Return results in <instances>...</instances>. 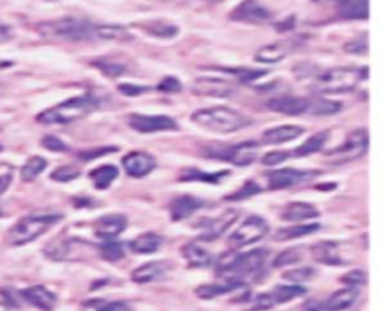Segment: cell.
<instances>
[{
    "mask_svg": "<svg viewBox=\"0 0 387 311\" xmlns=\"http://www.w3.org/2000/svg\"><path fill=\"white\" fill-rule=\"evenodd\" d=\"M339 16L346 20H366L369 17V0H334Z\"/></svg>",
    "mask_w": 387,
    "mask_h": 311,
    "instance_id": "obj_24",
    "label": "cell"
},
{
    "mask_svg": "<svg viewBox=\"0 0 387 311\" xmlns=\"http://www.w3.org/2000/svg\"><path fill=\"white\" fill-rule=\"evenodd\" d=\"M291 157V153H286V152H271L268 154H265L264 157H262V164L267 165V167H276L279 164H283V162Z\"/></svg>",
    "mask_w": 387,
    "mask_h": 311,
    "instance_id": "obj_52",
    "label": "cell"
},
{
    "mask_svg": "<svg viewBox=\"0 0 387 311\" xmlns=\"http://www.w3.org/2000/svg\"><path fill=\"white\" fill-rule=\"evenodd\" d=\"M341 283L348 284L349 288H354V285L365 284L366 283V273L363 270H360V269L351 270V272L345 273V275L341 278Z\"/></svg>",
    "mask_w": 387,
    "mask_h": 311,
    "instance_id": "obj_48",
    "label": "cell"
},
{
    "mask_svg": "<svg viewBox=\"0 0 387 311\" xmlns=\"http://www.w3.org/2000/svg\"><path fill=\"white\" fill-rule=\"evenodd\" d=\"M368 70L354 67H339L329 70L315 79L311 90L315 94H344L353 91L366 78Z\"/></svg>",
    "mask_w": 387,
    "mask_h": 311,
    "instance_id": "obj_4",
    "label": "cell"
},
{
    "mask_svg": "<svg viewBox=\"0 0 387 311\" xmlns=\"http://www.w3.org/2000/svg\"><path fill=\"white\" fill-rule=\"evenodd\" d=\"M274 305V301L269 293H260L259 296H256V300L252 305V311H265V310H269L272 308Z\"/></svg>",
    "mask_w": 387,
    "mask_h": 311,
    "instance_id": "obj_53",
    "label": "cell"
},
{
    "mask_svg": "<svg viewBox=\"0 0 387 311\" xmlns=\"http://www.w3.org/2000/svg\"><path fill=\"white\" fill-rule=\"evenodd\" d=\"M358 297V290L354 288H346L342 290L334 292L326 301H322L311 310L314 311H342L351 307Z\"/></svg>",
    "mask_w": 387,
    "mask_h": 311,
    "instance_id": "obj_19",
    "label": "cell"
},
{
    "mask_svg": "<svg viewBox=\"0 0 387 311\" xmlns=\"http://www.w3.org/2000/svg\"><path fill=\"white\" fill-rule=\"evenodd\" d=\"M311 255L314 260L319 261L322 265H330V266H342L345 261L342 260L339 254V245L336 242H319L310 248Z\"/></svg>",
    "mask_w": 387,
    "mask_h": 311,
    "instance_id": "obj_23",
    "label": "cell"
},
{
    "mask_svg": "<svg viewBox=\"0 0 387 311\" xmlns=\"http://www.w3.org/2000/svg\"><path fill=\"white\" fill-rule=\"evenodd\" d=\"M268 254L269 253L267 250H254L244 254L224 255L220 260L217 273L227 280L242 281L244 277L254 275L256 272L264 268Z\"/></svg>",
    "mask_w": 387,
    "mask_h": 311,
    "instance_id": "obj_5",
    "label": "cell"
},
{
    "mask_svg": "<svg viewBox=\"0 0 387 311\" xmlns=\"http://www.w3.org/2000/svg\"><path fill=\"white\" fill-rule=\"evenodd\" d=\"M230 176V171H221V172H205L195 168H186L182 171V176L179 177L180 181H205V183H220L222 179Z\"/></svg>",
    "mask_w": 387,
    "mask_h": 311,
    "instance_id": "obj_31",
    "label": "cell"
},
{
    "mask_svg": "<svg viewBox=\"0 0 387 311\" xmlns=\"http://www.w3.org/2000/svg\"><path fill=\"white\" fill-rule=\"evenodd\" d=\"M118 91L124 95H129V97H136V95H141L144 93L148 91L147 86H138V85H132V83H121L118 86Z\"/></svg>",
    "mask_w": 387,
    "mask_h": 311,
    "instance_id": "obj_54",
    "label": "cell"
},
{
    "mask_svg": "<svg viewBox=\"0 0 387 311\" xmlns=\"http://www.w3.org/2000/svg\"><path fill=\"white\" fill-rule=\"evenodd\" d=\"M191 120L200 127L215 133H234L252 124L247 115L227 106H214L194 112Z\"/></svg>",
    "mask_w": 387,
    "mask_h": 311,
    "instance_id": "obj_2",
    "label": "cell"
},
{
    "mask_svg": "<svg viewBox=\"0 0 387 311\" xmlns=\"http://www.w3.org/2000/svg\"><path fill=\"white\" fill-rule=\"evenodd\" d=\"M267 107L272 112H279V114L288 115V117H298L303 114H309L310 100L292 95H282L271 98L267 102Z\"/></svg>",
    "mask_w": 387,
    "mask_h": 311,
    "instance_id": "obj_14",
    "label": "cell"
},
{
    "mask_svg": "<svg viewBox=\"0 0 387 311\" xmlns=\"http://www.w3.org/2000/svg\"><path fill=\"white\" fill-rule=\"evenodd\" d=\"M129 127L140 133H156V132H172L179 130L177 122L167 115H143L132 114L128 117Z\"/></svg>",
    "mask_w": 387,
    "mask_h": 311,
    "instance_id": "obj_9",
    "label": "cell"
},
{
    "mask_svg": "<svg viewBox=\"0 0 387 311\" xmlns=\"http://www.w3.org/2000/svg\"><path fill=\"white\" fill-rule=\"evenodd\" d=\"M81 176V169L74 165H66V167H59L56 168L50 179L59 181V183H67L71 180H76Z\"/></svg>",
    "mask_w": 387,
    "mask_h": 311,
    "instance_id": "obj_39",
    "label": "cell"
},
{
    "mask_svg": "<svg viewBox=\"0 0 387 311\" xmlns=\"http://www.w3.org/2000/svg\"><path fill=\"white\" fill-rule=\"evenodd\" d=\"M316 275V270L314 268H301V269H294V270H288L283 273V278L288 280L291 283H306L309 280H311Z\"/></svg>",
    "mask_w": 387,
    "mask_h": 311,
    "instance_id": "obj_41",
    "label": "cell"
},
{
    "mask_svg": "<svg viewBox=\"0 0 387 311\" xmlns=\"http://www.w3.org/2000/svg\"><path fill=\"white\" fill-rule=\"evenodd\" d=\"M123 168L130 177L143 179L156 168V160L145 152H132L123 157Z\"/></svg>",
    "mask_w": 387,
    "mask_h": 311,
    "instance_id": "obj_13",
    "label": "cell"
},
{
    "mask_svg": "<svg viewBox=\"0 0 387 311\" xmlns=\"http://www.w3.org/2000/svg\"><path fill=\"white\" fill-rule=\"evenodd\" d=\"M182 254L191 268H206L214 261V255L197 243L185 245L182 248Z\"/></svg>",
    "mask_w": 387,
    "mask_h": 311,
    "instance_id": "obj_28",
    "label": "cell"
},
{
    "mask_svg": "<svg viewBox=\"0 0 387 311\" xmlns=\"http://www.w3.org/2000/svg\"><path fill=\"white\" fill-rule=\"evenodd\" d=\"M98 106L100 100L97 97L91 94H83L79 97L68 98V100L41 112V114L36 117V121L46 124V126H53V124L66 126V124H71L90 115L91 112L98 109Z\"/></svg>",
    "mask_w": 387,
    "mask_h": 311,
    "instance_id": "obj_1",
    "label": "cell"
},
{
    "mask_svg": "<svg viewBox=\"0 0 387 311\" xmlns=\"http://www.w3.org/2000/svg\"><path fill=\"white\" fill-rule=\"evenodd\" d=\"M20 297L41 311H52L58 304L56 295L46 289L44 285H31V288L20 292Z\"/></svg>",
    "mask_w": 387,
    "mask_h": 311,
    "instance_id": "obj_17",
    "label": "cell"
},
{
    "mask_svg": "<svg viewBox=\"0 0 387 311\" xmlns=\"http://www.w3.org/2000/svg\"><path fill=\"white\" fill-rule=\"evenodd\" d=\"M205 206V201L200 200L197 196H191V195H182L174 198L170 204V214L172 221H183L186 218L192 216L195 211Z\"/></svg>",
    "mask_w": 387,
    "mask_h": 311,
    "instance_id": "obj_21",
    "label": "cell"
},
{
    "mask_svg": "<svg viewBox=\"0 0 387 311\" xmlns=\"http://www.w3.org/2000/svg\"><path fill=\"white\" fill-rule=\"evenodd\" d=\"M165 273H167L165 261H150V263L136 268L130 273V278L136 284H147L162 280L165 277Z\"/></svg>",
    "mask_w": 387,
    "mask_h": 311,
    "instance_id": "obj_22",
    "label": "cell"
},
{
    "mask_svg": "<svg viewBox=\"0 0 387 311\" xmlns=\"http://www.w3.org/2000/svg\"><path fill=\"white\" fill-rule=\"evenodd\" d=\"M192 93L203 97L227 98L236 93L234 85L220 78H200L192 83Z\"/></svg>",
    "mask_w": 387,
    "mask_h": 311,
    "instance_id": "obj_11",
    "label": "cell"
},
{
    "mask_svg": "<svg viewBox=\"0 0 387 311\" xmlns=\"http://www.w3.org/2000/svg\"><path fill=\"white\" fill-rule=\"evenodd\" d=\"M221 71H226V73H232L234 74L236 78H238L239 80L242 82H252V80H256L262 76H265V74L268 73L267 70H249V68H220Z\"/></svg>",
    "mask_w": 387,
    "mask_h": 311,
    "instance_id": "obj_43",
    "label": "cell"
},
{
    "mask_svg": "<svg viewBox=\"0 0 387 311\" xmlns=\"http://www.w3.org/2000/svg\"><path fill=\"white\" fill-rule=\"evenodd\" d=\"M318 172L314 171H299L294 168H284L279 171H271L267 174V180H268V188L271 191H279V189H288L294 188V186L304 183L310 180L314 176H316Z\"/></svg>",
    "mask_w": 387,
    "mask_h": 311,
    "instance_id": "obj_10",
    "label": "cell"
},
{
    "mask_svg": "<svg viewBox=\"0 0 387 311\" xmlns=\"http://www.w3.org/2000/svg\"><path fill=\"white\" fill-rule=\"evenodd\" d=\"M41 144H43L44 148H47V150H50V152L62 153V152H67L68 150V147L64 142H62L59 138H56V136H53V135L44 136Z\"/></svg>",
    "mask_w": 387,
    "mask_h": 311,
    "instance_id": "obj_50",
    "label": "cell"
},
{
    "mask_svg": "<svg viewBox=\"0 0 387 311\" xmlns=\"http://www.w3.org/2000/svg\"><path fill=\"white\" fill-rule=\"evenodd\" d=\"M0 311H9V305L6 302L0 301Z\"/></svg>",
    "mask_w": 387,
    "mask_h": 311,
    "instance_id": "obj_57",
    "label": "cell"
},
{
    "mask_svg": "<svg viewBox=\"0 0 387 311\" xmlns=\"http://www.w3.org/2000/svg\"><path fill=\"white\" fill-rule=\"evenodd\" d=\"M117 152H118V148H117V147H102V148H93V150L81 152L78 156H79V159H82V160H94V159L103 157V156H106V154L117 153Z\"/></svg>",
    "mask_w": 387,
    "mask_h": 311,
    "instance_id": "obj_47",
    "label": "cell"
},
{
    "mask_svg": "<svg viewBox=\"0 0 387 311\" xmlns=\"http://www.w3.org/2000/svg\"><path fill=\"white\" fill-rule=\"evenodd\" d=\"M0 152H2V147H0Z\"/></svg>",
    "mask_w": 387,
    "mask_h": 311,
    "instance_id": "obj_59",
    "label": "cell"
},
{
    "mask_svg": "<svg viewBox=\"0 0 387 311\" xmlns=\"http://www.w3.org/2000/svg\"><path fill=\"white\" fill-rule=\"evenodd\" d=\"M244 285V281L238 280H227L224 283H212V284H203L195 289V295L200 300H214L217 296L226 295L229 292H233Z\"/></svg>",
    "mask_w": 387,
    "mask_h": 311,
    "instance_id": "obj_26",
    "label": "cell"
},
{
    "mask_svg": "<svg viewBox=\"0 0 387 311\" xmlns=\"http://www.w3.org/2000/svg\"><path fill=\"white\" fill-rule=\"evenodd\" d=\"M164 243V238L158 233H144L130 242V250L136 254H153L159 251Z\"/></svg>",
    "mask_w": 387,
    "mask_h": 311,
    "instance_id": "obj_27",
    "label": "cell"
},
{
    "mask_svg": "<svg viewBox=\"0 0 387 311\" xmlns=\"http://www.w3.org/2000/svg\"><path fill=\"white\" fill-rule=\"evenodd\" d=\"M306 293V289L301 288V285H277L274 288V290L269 293L274 304H286L289 301L296 300V297L303 296Z\"/></svg>",
    "mask_w": 387,
    "mask_h": 311,
    "instance_id": "obj_35",
    "label": "cell"
},
{
    "mask_svg": "<svg viewBox=\"0 0 387 311\" xmlns=\"http://www.w3.org/2000/svg\"><path fill=\"white\" fill-rule=\"evenodd\" d=\"M303 258V253L298 248H292V250H286L282 254L277 255V258L274 260V268H283V266H289L296 263Z\"/></svg>",
    "mask_w": 387,
    "mask_h": 311,
    "instance_id": "obj_42",
    "label": "cell"
},
{
    "mask_svg": "<svg viewBox=\"0 0 387 311\" xmlns=\"http://www.w3.org/2000/svg\"><path fill=\"white\" fill-rule=\"evenodd\" d=\"M327 139H329L327 130H322L319 133L311 135L306 142H303L301 145L295 148V150L291 153V156L292 157H306V156H310L314 153H318L324 147V144L327 142Z\"/></svg>",
    "mask_w": 387,
    "mask_h": 311,
    "instance_id": "obj_29",
    "label": "cell"
},
{
    "mask_svg": "<svg viewBox=\"0 0 387 311\" xmlns=\"http://www.w3.org/2000/svg\"><path fill=\"white\" fill-rule=\"evenodd\" d=\"M316 230H319V223H303V226L286 227L279 230L272 239L276 242H288L298 238H304V236L315 233Z\"/></svg>",
    "mask_w": 387,
    "mask_h": 311,
    "instance_id": "obj_32",
    "label": "cell"
},
{
    "mask_svg": "<svg viewBox=\"0 0 387 311\" xmlns=\"http://www.w3.org/2000/svg\"><path fill=\"white\" fill-rule=\"evenodd\" d=\"M97 311H133V310L129 304L117 301V302H110V304L100 307Z\"/></svg>",
    "mask_w": 387,
    "mask_h": 311,
    "instance_id": "obj_55",
    "label": "cell"
},
{
    "mask_svg": "<svg viewBox=\"0 0 387 311\" xmlns=\"http://www.w3.org/2000/svg\"><path fill=\"white\" fill-rule=\"evenodd\" d=\"M12 172H14V168L9 164H2V162H0V194L9 188L12 181Z\"/></svg>",
    "mask_w": 387,
    "mask_h": 311,
    "instance_id": "obj_51",
    "label": "cell"
},
{
    "mask_svg": "<svg viewBox=\"0 0 387 311\" xmlns=\"http://www.w3.org/2000/svg\"><path fill=\"white\" fill-rule=\"evenodd\" d=\"M94 26L88 20L67 17L55 21H47L38 26L41 35L48 38L67 40V41H81L90 40L94 33Z\"/></svg>",
    "mask_w": 387,
    "mask_h": 311,
    "instance_id": "obj_6",
    "label": "cell"
},
{
    "mask_svg": "<svg viewBox=\"0 0 387 311\" xmlns=\"http://www.w3.org/2000/svg\"><path fill=\"white\" fill-rule=\"evenodd\" d=\"M344 51L351 55H366L368 53V33H365V36L361 35L356 40L348 41L344 46Z\"/></svg>",
    "mask_w": 387,
    "mask_h": 311,
    "instance_id": "obj_45",
    "label": "cell"
},
{
    "mask_svg": "<svg viewBox=\"0 0 387 311\" xmlns=\"http://www.w3.org/2000/svg\"><path fill=\"white\" fill-rule=\"evenodd\" d=\"M90 177L96 186V189L105 191L118 177V169L114 165H103L93 169L90 172Z\"/></svg>",
    "mask_w": 387,
    "mask_h": 311,
    "instance_id": "obj_33",
    "label": "cell"
},
{
    "mask_svg": "<svg viewBox=\"0 0 387 311\" xmlns=\"http://www.w3.org/2000/svg\"><path fill=\"white\" fill-rule=\"evenodd\" d=\"M94 33L98 38L109 40V41H130L133 35L123 26H117V24H102L94 29Z\"/></svg>",
    "mask_w": 387,
    "mask_h": 311,
    "instance_id": "obj_34",
    "label": "cell"
},
{
    "mask_svg": "<svg viewBox=\"0 0 387 311\" xmlns=\"http://www.w3.org/2000/svg\"><path fill=\"white\" fill-rule=\"evenodd\" d=\"M260 192H262L260 186H259L257 183H254V181L249 180V181H247V183L242 186V188H239L238 191L233 192L232 195H229V196L226 198V200H227V201L247 200V198L253 196V195H257V194H260Z\"/></svg>",
    "mask_w": 387,
    "mask_h": 311,
    "instance_id": "obj_40",
    "label": "cell"
},
{
    "mask_svg": "<svg viewBox=\"0 0 387 311\" xmlns=\"http://www.w3.org/2000/svg\"><path fill=\"white\" fill-rule=\"evenodd\" d=\"M100 254L108 261H118L124 257V246L123 243L106 241L102 246H100Z\"/></svg>",
    "mask_w": 387,
    "mask_h": 311,
    "instance_id": "obj_38",
    "label": "cell"
},
{
    "mask_svg": "<svg viewBox=\"0 0 387 311\" xmlns=\"http://www.w3.org/2000/svg\"><path fill=\"white\" fill-rule=\"evenodd\" d=\"M259 156V144L254 141H245L238 145H233L227 148L226 153L221 154L220 159H224L230 162V164L236 167H248Z\"/></svg>",
    "mask_w": 387,
    "mask_h": 311,
    "instance_id": "obj_16",
    "label": "cell"
},
{
    "mask_svg": "<svg viewBox=\"0 0 387 311\" xmlns=\"http://www.w3.org/2000/svg\"><path fill=\"white\" fill-rule=\"evenodd\" d=\"M147 32L158 36V38H172V36L177 35L179 29L176 26H171V24L152 23L150 26H147Z\"/></svg>",
    "mask_w": 387,
    "mask_h": 311,
    "instance_id": "obj_44",
    "label": "cell"
},
{
    "mask_svg": "<svg viewBox=\"0 0 387 311\" xmlns=\"http://www.w3.org/2000/svg\"><path fill=\"white\" fill-rule=\"evenodd\" d=\"M2 215H4V214H2V209H0V216H2Z\"/></svg>",
    "mask_w": 387,
    "mask_h": 311,
    "instance_id": "obj_58",
    "label": "cell"
},
{
    "mask_svg": "<svg viewBox=\"0 0 387 311\" xmlns=\"http://www.w3.org/2000/svg\"><path fill=\"white\" fill-rule=\"evenodd\" d=\"M183 88L180 80L174 76H167L160 80V83L158 85V91L160 93H179Z\"/></svg>",
    "mask_w": 387,
    "mask_h": 311,
    "instance_id": "obj_49",
    "label": "cell"
},
{
    "mask_svg": "<svg viewBox=\"0 0 387 311\" xmlns=\"http://www.w3.org/2000/svg\"><path fill=\"white\" fill-rule=\"evenodd\" d=\"M46 168H47V160L40 156H33V157L28 159L26 164L23 165V168L20 171L21 180L23 181H33Z\"/></svg>",
    "mask_w": 387,
    "mask_h": 311,
    "instance_id": "obj_36",
    "label": "cell"
},
{
    "mask_svg": "<svg viewBox=\"0 0 387 311\" xmlns=\"http://www.w3.org/2000/svg\"><path fill=\"white\" fill-rule=\"evenodd\" d=\"M369 147V135L366 129H357L348 135L346 141L333 150L326 153L330 165H342L363 156Z\"/></svg>",
    "mask_w": 387,
    "mask_h": 311,
    "instance_id": "obj_7",
    "label": "cell"
},
{
    "mask_svg": "<svg viewBox=\"0 0 387 311\" xmlns=\"http://www.w3.org/2000/svg\"><path fill=\"white\" fill-rule=\"evenodd\" d=\"M304 133V129L295 126V124H284V126L272 127L264 133V144L267 145H280L296 139L299 135Z\"/></svg>",
    "mask_w": 387,
    "mask_h": 311,
    "instance_id": "obj_25",
    "label": "cell"
},
{
    "mask_svg": "<svg viewBox=\"0 0 387 311\" xmlns=\"http://www.w3.org/2000/svg\"><path fill=\"white\" fill-rule=\"evenodd\" d=\"M96 67L102 71L108 78H117L126 71V67L121 64H114V62H106V60H97Z\"/></svg>",
    "mask_w": 387,
    "mask_h": 311,
    "instance_id": "obj_46",
    "label": "cell"
},
{
    "mask_svg": "<svg viewBox=\"0 0 387 311\" xmlns=\"http://www.w3.org/2000/svg\"><path fill=\"white\" fill-rule=\"evenodd\" d=\"M128 227V219L120 214L105 215L96 222V236L100 239L112 241L121 234Z\"/></svg>",
    "mask_w": 387,
    "mask_h": 311,
    "instance_id": "obj_18",
    "label": "cell"
},
{
    "mask_svg": "<svg viewBox=\"0 0 387 311\" xmlns=\"http://www.w3.org/2000/svg\"><path fill=\"white\" fill-rule=\"evenodd\" d=\"M239 218V211L238 210H227V211H224V214L214 219V221H210L207 226H206V230L203 233V236L200 239L202 241H215L218 238H221V236L226 233L233 223L236 222V219Z\"/></svg>",
    "mask_w": 387,
    "mask_h": 311,
    "instance_id": "obj_20",
    "label": "cell"
},
{
    "mask_svg": "<svg viewBox=\"0 0 387 311\" xmlns=\"http://www.w3.org/2000/svg\"><path fill=\"white\" fill-rule=\"evenodd\" d=\"M61 218L62 216L59 214H33L24 216L8 230L5 242L9 246H23L31 243L35 239H38L50 227H53Z\"/></svg>",
    "mask_w": 387,
    "mask_h": 311,
    "instance_id": "obj_3",
    "label": "cell"
},
{
    "mask_svg": "<svg viewBox=\"0 0 387 311\" xmlns=\"http://www.w3.org/2000/svg\"><path fill=\"white\" fill-rule=\"evenodd\" d=\"M298 44L299 43L296 40H283L264 46L259 48L254 59L257 62H262V64H277V62L283 60L289 53H292Z\"/></svg>",
    "mask_w": 387,
    "mask_h": 311,
    "instance_id": "obj_15",
    "label": "cell"
},
{
    "mask_svg": "<svg viewBox=\"0 0 387 311\" xmlns=\"http://www.w3.org/2000/svg\"><path fill=\"white\" fill-rule=\"evenodd\" d=\"M230 19L242 23L264 24L271 20V12L264 5H260L257 0H244L241 5L234 8Z\"/></svg>",
    "mask_w": 387,
    "mask_h": 311,
    "instance_id": "obj_12",
    "label": "cell"
},
{
    "mask_svg": "<svg viewBox=\"0 0 387 311\" xmlns=\"http://www.w3.org/2000/svg\"><path fill=\"white\" fill-rule=\"evenodd\" d=\"M268 231H269V226L264 218L249 216L229 236L227 242L233 248L247 246L254 242H259L260 239H264L265 234H268Z\"/></svg>",
    "mask_w": 387,
    "mask_h": 311,
    "instance_id": "obj_8",
    "label": "cell"
},
{
    "mask_svg": "<svg viewBox=\"0 0 387 311\" xmlns=\"http://www.w3.org/2000/svg\"><path fill=\"white\" fill-rule=\"evenodd\" d=\"M9 28H0V41H6L9 40Z\"/></svg>",
    "mask_w": 387,
    "mask_h": 311,
    "instance_id": "obj_56",
    "label": "cell"
},
{
    "mask_svg": "<svg viewBox=\"0 0 387 311\" xmlns=\"http://www.w3.org/2000/svg\"><path fill=\"white\" fill-rule=\"evenodd\" d=\"M319 216V211L315 206L307 204V203H292L291 206L286 207L283 219L286 221H307V219H315Z\"/></svg>",
    "mask_w": 387,
    "mask_h": 311,
    "instance_id": "obj_30",
    "label": "cell"
},
{
    "mask_svg": "<svg viewBox=\"0 0 387 311\" xmlns=\"http://www.w3.org/2000/svg\"><path fill=\"white\" fill-rule=\"evenodd\" d=\"M341 110H342V103L334 102V100H326V98H319V100L310 102L309 114L324 117V115L339 114Z\"/></svg>",
    "mask_w": 387,
    "mask_h": 311,
    "instance_id": "obj_37",
    "label": "cell"
}]
</instances>
